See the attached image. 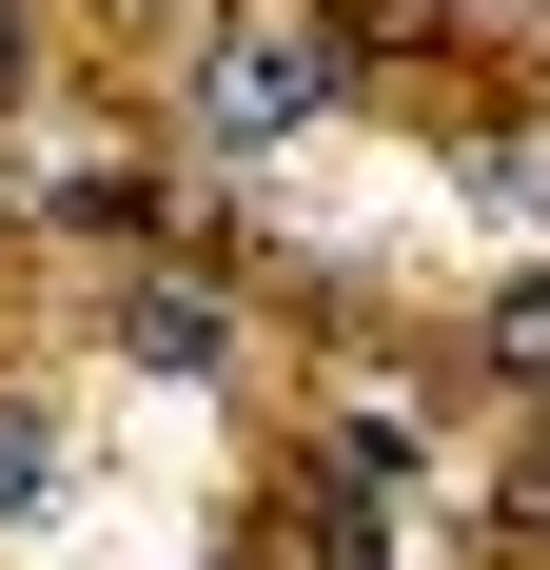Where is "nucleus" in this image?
Wrapping results in <instances>:
<instances>
[{
    "mask_svg": "<svg viewBox=\"0 0 550 570\" xmlns=\"http://www.w3.org/2000/svg\"><path fill=\"white\" fill-rule=\"evenodd\" d=\"M531 512H550V433H531Z\"/></svg>",
    "mask_w": 550,
    "mask_h": 570,
    "instance_id": "0eeeda50",
    "label": "nucleus"
},
{
    "mask_svg": "<svg viewBox=\"0 0 550 570\" xmlns=\"http://www.w3.org/2000/svg\"><path fill=\"white\" fill-rule=\"evenodd\" d=\"M492 354H511V374H550V256H531V276L492 295Z\"/></svg>",
    "mask_w": 550,
    "mask_h": 570,
    "instance_id": "39448f33",
    "label": "nucleus"
},
{
    "mask_svg": "<svg viewBox=\"0 0 550 570\" xmlns=\"http://www.w3.org/2000/svg\"><path fill=\"white\" fill-rule=\"evenodd\" d=\"M40 492H59V413H40V394H0V531L40 512Z\"/></svg>",
    "mask_w": 550,
    "mask_h": 570,
    "instance_id": "20e7f679",
    "label": "nucleus"
},
{
    "mask_svg": "<svg viewBox=\"0 0 550 570\" xmlns=\"http://www.w3.org/2000/svg\"><path fill=\"white\" fill-rule=\"evenodd\" d=\"M315 99H334V20H217V40H197V138H217V158L315 138Z\"/></svg>",
    "mask_w": 550,
    "mask_h": 570,
    "instance_id": "f257e3e1",
    "label": "nucleus"
},
{
    "mask_svg": "<svg viewBox=\"0 0 550 570\" xmlns=\"http://www.w3.org/2000/svg\"><path fill=\"white\" fill-rule=\"evenodd\" d=\"M118 354H138V374H236V295L217 276H138L118 295Z\"/></svg>",
    "mask_w": 550,
    "mask_h": 570,
    "instance_id": "f03ea898",
    "label": "nucleus"
},
{
    "mask_svg": "<svg viewBox=\"0 0 550 570\" xmlns=\"http://www.w3.org/2000/svg\"><path fill=\"white\" fill-rule=\"evenodd\" d=\"M0 99H20V0H0Z\"/></svg>",
    "mask_w": 550,
    "mask_h": 570,
    "instance_id": "423d86ee",
    "label": "nucleus"
},
{
    "mask_svg": "<svg viewBox=\"0 0 550 570\" xmlns=\"http://www.w3.org/2000/svg\"><path fill=\"white\" fill-rule=\"evenodd\" d=\"M472 177H492V197H511V236L550 256V99H511L492 138H472Z\"/></svg>",
    "mask_w": 550,
    "mask_h": 570,
    "instance_id": "7ed1b4c3",
    "label": "nucleus"
}]
</instances>
